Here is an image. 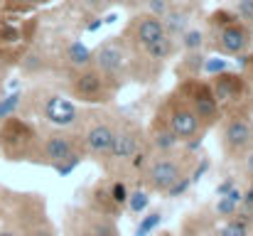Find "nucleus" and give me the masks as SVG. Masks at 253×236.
<instances>
[{
    "mask_svg": "<svg viewBox=\"0 0 253 236\" xmlns=\"http://www.w3.org/2000/svg\"><path fill=\"white\" fill-rule=\"evenodd\" d=\"M160 222H163V214H160V212H150L148 217L140 219V224H138V229H135V236H150L160 227Z\"/></svg>",
    "mask_w": 253,
    "mask_h": 236,
    "instance_id": "obj_25",
    "label": "nucleus"
},
{
    "mask_svg": "<svg viewBox=\"0 0 253 236\" xmlns=\"http://www.w3.org/2000/svg\"><path fill=\"white\" fill-rule=\"evenodd\" d=\"M20 106H22V94H20V91L2 96V98H0V121H5V118H10V116H17Z\"/></svg>",
    "mask_w": 253,
    "mask_h": 236,
    "instance_id": "obj_24",
    "label": "nucleus"
},
{
    "mask_svg": "<svg viewBox=\"0 0 253 236\" xmlns=\"http://www.w3.org/2000/svg\"><path fill=\"white\" fill-rule=\"evenodd\" d=\"M253 229V217L244 214V212H236L234 217H229L224 222V227L219 229V236H251Z\"/></svg>",
    "mask_w": 253,
    "mask_h": 236,
    "instance_id": "obj_19",
    "label": "nucleus"
},
{
    "mask_svg": "<svg viewBox=\"0 0 253 236\" xmlns=\"http://www.w3.org/2000/svg\"><path fill=\"white\" fill-rule=\"evenodd\" d=\"M84 10H91V12H96V10H101L103 7V0H77Z\"/></svg>",
    "mask_w": 253,
    "mask_h": 236,
    "instance_id": "obj_35",
    "label": "nucleus"
},
{
    "mask_svg": "<svg viewBox=\"0 0 253 236\" xmlns=\"http://www.w3.org/2000/svg\"><path fill=\"white\" fill-rule=\"evenodd\" d=\"M128 32L133 37V45L140 47V49H145L148 45H153L155 40H160L165 35V27H163V20L160 17L145 12V15H138L133 20V25L128 27Z\"/></svg>",
    "mask_w": 253,
    "mask_h": 236,
    "instance_id": "obj_14",
    "label": "nucleus"
},
{
    "mask_svg": "<svg viewBox=\"0 0 253 236\" xmlns=\"http://www.w3.org/2000/svg\"><path fill=\"white\" fill-rule=\"evenodd\" d=\"M216 40H219V49L231 54V57H241L253 42V32L251 27H246L244 22L234 20L224 27L216 30Z\"/></svg>",
    "mask_w": 253,
    "mask_h": 236,
    "instance_id": "obj_13",
    "label": "nucleus"
},
{
    "mask_svg": "<svg viewBox=\"0 0 253 236\" xmlns=\"http://www.w3.org/2000/svg\"><path fill=\"white\" fill-rule=\"evenodd\" d=\"M64 59L72 69H86V67H91V49L82 40H72L64 49Z\"/></svg>",
    "mask_w": 253,
    "mask_h": 236,
    "instance_id": "obj_18",
    "label": "nucleus"
},
{
    "mask_svg": "<svg viewBox=\"0 0 253 236\" xmlns=\"http://www.w3.org/2000/svg\"><path fill=\"white\" fill-rule=\"evenodd\" d=\"M91 67L106 79L118 81L128 67V52L121 40H106L91 52Z\"/></svg>",
    "mask_w": 253,
    "mask_h": 236,
    "instance_id": "obj_11",
    "label": "nucleus"
},
{
    "mask_svg": "<svg viewBox=\"0 0 253 236\" xmlns=\"http://www.w3.org/2000/svg\"><path fill=\"white\" fill-rule=\"evenodd\" d=\"M35 106H37V113H40L49 126L62 128V131H67V128H79L82 121H84V113L79 111V106H77L72 98L62 96V94H49V91H44V94H40V98H35Z\"/></svg>",
    "mask_w": 253,
    "mask_h": 236,
    "instance_id": "obj_7",
    "label": "nucleus"
},
{
    "mask_svg": "<svg viewBox=\"0 0 253 236\" xmlns=\"http://www.w3.org/2000/svg\"><path fill=\"white\" fill-rule=\"evenodd\" d=\"M118 121L108 113H91L84 116L82 126H79V143L84 157H93V160H106L113 136H116Z\"/></svg>",
    "mask_w": 253,
    "mask_h": 236,
    "instance_id": "obj_4",
    "label": "nucleus"
},
{
    "mask_svg": "<svg viewBox=\"0 0 253 236\" xmlns=\"http://www.w3.org/2000/svg\"><path fill=\"white\" fill-rule=\"evenodd\" d=\"M246 170H249V175L253 177V150L246 155Z\"/></svg>",
    "mask_w": 253,
    "mask_h": 236,
    "instance_id": "obj_38",
    "label": "nucleus"
},
{
    "mask_svg": "<svg viewBox=\"0 0 253 236\" xmlns=\"http://www.w3.org/2000/svg\"><path fill=\"white\" fill-rule=\"evenodd\" d=\"M169 2H174V5H184V7H187V5H197L199 0H169Z\"/></svg>",
    "mask_w": 253,
    "mask_h": 236,
    "instance_id": "obj_39",
    "label": "nucleus"
},
{
    "mask_svg": "<svg viewBox=\"0 0 253 236\" xmlns=\"http://www.w3.org/2000/svg\"><path fill=\"white\" fill-rule=\"evenodd\" d=\"M226 69H229V62L221 59V57H209V59H204V64H202V72H207L209 77H216V74H221V72H226Z\"/></svg>",
    "mask_w": 253,
    "mask_h": 236,
    "instance_id": "obj_27",
    "label": "nucleus"
},
{
    "mask_svg": "<svg viewBox=\"0 0 253 236\" xmlns=\"http://www.w3.org/2000/svg\"><path fill=\"white\" fill-rule=\"evenodd\" d=\"M239 64L246 69L244 79L249 81V89H253V54H251V57H241V59H239Z\"/></svg>",
    "mask_w": 253,
    "mask_h": 236,
    "instance_id": "obj_33",
    "label": "nucleus"
},
{
    "mask_svg": "<svg viewBox=\"0 0 253 236\" xmlns=\"http://www.w3.org/2000/svg\"><path fill=\"white\" fill-rule=\"evenodd\" d=\"M236 17L253 22V0H239L236 2Z\"/></svg>",
    "mask_w": 253,
    "mask_h": 236,
    "instance_id": "obj_30",
    "label": "nucleus"
},
{
    "mask_svg": "<svg viewBox=\"0 0 253 236\" xmlns=\"http://www.w3.org/2000/svg\"><path fill=\"white\" fill-rule=\"evenodd\" d=\"M91 212L103 214V217H108V219H116V217L121 214V207L111 199L108 180H101V182L91 189Z\"/></svg>",
    "mask_w": 253,
    "mask_h": 236,
    "instance_id": "obj_16",
    "label": "nucleus"
},
{
    "mask_svg": "<svg viewBox=\"0 0 253 236\" xmlns=\"http://www.w3.org/2000/svg\"><path fill=\"white\" fill-rule=\"evenodd\" d=\"M2 81H5V64H0V86H2Z\"/></svg>",
    "mask_w": 253,
    "mask_h": 236,
    "instance_id": "obj_40",
    "label": "nucleus"
},
{
    "mask_svg": "<svg viewBox=\"0 0 253 236\" xmlns=\"http://www.w3.org/2000/svg\"><path fill=\"white\" fill-rule=\"evenodd\" d=\"M239 212H244V214H249V217H253V182L249 185V189H246V192H241Z\"/></svg>",
    "mask_w": 253,
    "mask_h": 236,
    "instance_id": "obj_31",
    "label": "nucleus"
},
{
    "mask_svg": "<svg viewBox=\"0 0 253 236\" xmlns=\"http://www.w3.org/2000/svg\"><path fill=\"white\" fill-rule=\"evenodd\" d=\"M108 192H111V199L123 209L126 207V202H128V185L126 182H121V180H113V182H108Z\"/></svg>",
    "mask_w": 253,
    "mask_h": 236,
    "instance_id": "obj_26",
    "label": "nucleus"
},
{
    "mask_svg": "<svg viewBox=\"0 0 253 236\" xmlns=\"http://www.w3.org/2000/svg\"><path fill=\"white\" fill-rule=\"evenodd\" d=\"M221 148L226 157L244 160L253 150V118L246 113H231L221 123Z\"/></svg>",
    "mask_w": 253,
    "mask_h": 236,
    "instance_id": "obj_8",
    "label": "nucleus"
},
{
    "mask_svg": "<svg viewBox=\"0 0 253 236\" xmlns=\"http://www.w3.org/2000/svg\"><path fill=\"white\" fill-rule=\"evenodd\" d=\"M234 187H236V180H234V177H226V180H224V182L216 187V197H224V194H229Z\"/></svg>",
    "mask_w": 253,
    "mask_h": 236,
    "instance_id": "obj_34",
    "label": "nucleus"
},
{
    "mask_svg": "<svg viewBox=\"0 0 253 236\" xmlns=\"http://www.w3.org/2000/svg\"><path fill=\"white\" fill-rule=\"evenodd\" d=\"M158 116H160L169 128L174 131V136H177L179 141L202 138V133H204V128H202L199 118L194 116V111H192V108H189V106H187L174 91L163 101Z\"/></svg>",
    "mask_w": 253,
    "mask_h": 236,
    "instance_id": "obj_9",
    "label": "nucleus"
},
{
    "mask_svg": "<svg viewBox=\"0 0 253 236\" xmlns=\"http://www.w3.org/2000/svg\"><path fill=\"white\" fill-rule=\"evenodd\" d=\"M82 160H84V150L79 143V133H69L62 128L40 133L37 162L49 165L57 175H69L72 170H77Z\"/></svg>",
    "mask_w": 253,
    "mask_h": 236,
    "instance_id": "obj_1",
    "label": "nucleus"
},
{
    "mask_svg": "<svg viewBox=\"0 0 253 236\" xmlns=\"http://www.w3.org/2000/svg\"><path fill=\"white\" fill-rule=\"evenodd\" d=\"M211 91H214V98L216 103L224 108H236V106H244L246 96H249V81L244 79V74H236V72H221L216 77H211L209 81Z\"/></svg>",
    "mask_w": 253,
    "mask_h": 236,
    "instance_id": "obj_12",
    "label": "nucleus"
},
{
    "mask_svg": "<svg viewBox=\"0 0 253 236\" xmlns=\"http://www.w3.org/2000/svg\"><path fill=\"white\" fill-rule=\"evenodd\" d=\"M174 49H177L174 37H169L168 32H165L160 40H155L153 45H148L143 52H145V57L153 59V62H165V59H169V57L174 54Z\"/></svg>",
    "mask_w": 253,
    "mask_h": 236,
    "instance_id": "obj_20",
    "label": "nucleus"
},
{
    "mask_svg": "<svg viewBox=\"0 0 253 236\" xmlns=\"http://www.w3.org/2000/svg\"><path fill=\"white\" fill-rule=\"evenodd\" d=\"M179 37H182V47H184L187 52H199V49L204 47V42H207V35H204L202 30H197V27L184 30Z\"/></svg>",
    "mask_w": 253,
    "mask_h": 236,
    "instance_id": "obj_23",
    "label": "nucleus"
},
{
    "mask_svg": "<svg viewBox=\"0 0 253 236\" xmlns=\"http://www.w3.org/2000/svg\"><path fill=\"white\" fill-rule=\"evenodd\" d=\"M187 155H179L177 150L174 153H155L150 157V162L145 165V170L140 172L143 175V187L150 189V192H168L169 187L187 175Z\"/></svg>",
    "mask_w": 253,
    "mask_h": 236,
    "instance_id": "obj_5",
    "label": "nucleus"
},
{
    "mask_svg": "<svg viewBox=\"0 0 253 236\" xmlns=\"http://www.w3.org/2000/svg\"><path fill=\"white\" fill-rule=\"evenodd\" d=\"M145 138H148V148L155 150V153H174L177 145L182 143V141L174 136V131L169 128L160 116H155V123H153V128H150V136H145Z\"/></svg>",
    "mask_w": 253,
    "mask_h": 236,
    "instance_id": "obj_15",
    "label": "nucleus"
},
{
    "mask_svg": "<svg viewBox=\"0 0 253 236\" xmlns=\"http://www.w3.org/2000/svg\"><path fill=\"white\" fill-rule=\"evenodd\" d=\"M189 185H192V177H189V175H184V177H179V180L169 187L165 194H168V197H182V194L189 189Z\"/></svg>",
    "mask_w": 253,
    "mask_h": 236,
    "instance_id": "obj_29",
    "label": "nucleus"
},
{
    "mask_svg": "<svg viewBox=\"0 0 253 236\" xmlns=\"http://www.w3.org/2000/svg\"><path fill=\"white\" fill-rule=\"evenodd\" d=\"M69 91L77 101L82 103H91V106H101L108 103L113 96V86L111 79H106L101 72H96L93 67L86 69H72L69 77Z\"/></svg>",
    "mask_w": 253,
    "mask_h": 236,
    "instance_id": "obj_6",
    "label": "nucleus"
},
{
    "mask_svg": "<svg viewBox=\"0 0 253 236\" xmlns=\"http://www.w3.org/2000/svg\"><path fill=\"white\" fill-rule=\"evenodd\" d=\"M101 25H103V20H101V17H91V20L86 22V32H98V30H101Z\"/></svg>",
    "mask_w": 253,
    "mask_h": 236,
    "instance_id": "obj_36",
    "label": "nucleus"
},
{
    "mask_svg": "<svg viewBox=\"0 0 253 236\" xmlns=\"http://www.w3.org/2000/svg\"><path fill=\"white\" fill-rule=\"evenodd\" d=\"M30 2H32V0H30Z\"/></svg>",
    "mask_w": 253,
    "mask_h": 236,
    "instance_id": "obj_42",
    "label": "nucleus"
},
{
    "mask_svg": "<svg viewBox=\"0 0 253 236\" xmlns=\"http://www.w3.org/2000/svg\"><path fill=\"white\" fill-rule=\"evenodd\" d=\"M160 20H163V27L169 37H177L184 30H189V10L184 5H169V10Z\"/></svg>",
    "mask_w": 253,
    "mask_h": 236,
    "instance_id": "obj_17",
    "label": "nucleus"
},
{
    "mask_svg": "<svg viewBox=\"0 0 253 236\" xmlns=\"http://www.w3.org/2000/svg\"><path fill=\"white\" fill-rule=\"evenodd\" d=\"M0 236H22L15 227H5V229H0Z\"/></svg>",
    "mask_w": 253,
    "mask_h": 236,
    "instance_id": "obj_37",
    "label": "nucleus"
},
{
    "mask_svg": "<svg viewBox=\"0 0 253 236\" xmlns=\"http://www.w3.org/2000/svg\"><path fill=\"white\" fill-rule=\"evenodd\" d=\"M174 94L194 111V116L199 118V123H202L204 131L219 123L221 106L216 103L209 81H202V79H197V77H187V79H182V84L174 89Z\"/></svg>",
    "mask_w": 253,
    "mask_h": 236,
    "instance_id": "obj_3",
    "label": "nucleus"
},
{
    "mask_svg": "<svg viewBox=\"0 0 253 236\" xmlns=\"http://www.w3.org/2000/svg\"><path fill=\"white\" fill-rule=\"evenodd\" d=\"M22 236H54V227H52L47 219H42V222L32 224L30 229H25Z\"/></svg>",
    "mask_w": 253,
    "mask_h": 236,
    "instance_id": "obj_28",
    "label": "nucleus"
},
{
    "mask_svg": "<svg viewBox=\"0 0 253 236\" xmlns=\"http://www.w3.org/2000/svg\"><path fill=\"white\" fill-rule=\"evenodd\" d=\"M239 202H241V189H239V187H234L229 194L219 197V202H216V214H219V217H224V219L234 217V214L239 212Z\"/></svg>",
    "mask_w": 253,
    "mask_h": 236,
    "instance_id": "obj_21",
    "label": "nucleus"
},
{
    "mask_svg": "<svg viewBox=\"0 0 253 236\" xmlns=\"http://www.w3.org/2000/svg\"><path fill=\"white\" fill-rule=\"evenodd\" d=\"M37 145H40V131L20 118L10 116L0 121V153L10 162H22V160H35L37 162Z\"/></svg>",
    "mask_w": 253,
    "mask_h": 236,
    "instance_id": "obj_2",
    "label": "nucleus"
},
{
    "mask_svg": "<svg viewBox=\"0 0 253 236\" xmlns=\"http://www.w3.org/2000/svg\"><path fill=\"white\" fill-rule=\"evenodd\" d=\"M251 236H253V229H251Z\"/></svg>",
    "mask_w": 253,
    "mask_h": 236,
    "instance_id": "obj_41",
    "label": "nucleus"
},
{
    "mask_svg": "<svg viewBox=\"0 0 253 236\" xmlns=\"http://www.w3.org/2000/svg\"><path fill=\"white\" fill-rule=\"evenodd\" d=\"M145 145H148L145 131L135 121H118V128H116V136H113V143H111L106 162L128 165L130 157L135 155L140 148H145Z\"/></svg>",
    "mask_w": 253,
    "mask_h": 236,
    "instance_id": "obj_10",
    "label": "nucleus"
},
{
    "mask_svg": "<svg viewBox=\"0 0 253 236\" xmlns=\"http://www.w3.org/2000/svg\"><path fill=\"white\" fill-rule=\"evenodd\" d=\"M145 5H148V10H150V15H155V17H163L165 12L169 10V0H145Z\"/></svg>",
    "mask_w": 253,
    "mask_h": 236,
    "instance_id": "obj_32",
    "label": "nucleus"
},
{
    "mask_svg": "<svg viewBox=\"0 0 253 236\" xmlns=\"http://www.w3.org/2000/svg\"><path fill=\"white\" fill-rule=\"evenodd\" d=\"M148 204H150V192H148L145 187H138V189H130V192H128V202H126V207L130 209V214H140V212H145Z\"/></svg>",
    "mask_w": 253,
    "mask_h": 236,
    "instance_id": "obj_22",
    "label": "nucleus"
}]
</instances>
